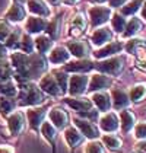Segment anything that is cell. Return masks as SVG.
<instances>
[{
  "label": "cell",
  "mask_w": 146,
  "mask_h": 153,
  "mask_svg": "<svg viewBox=\"0 0 146 153\" xmlns=\"http://www.w3.org/2000/svg\"><path fill=\"white\" fill-rule=\"evenodd\" d=\"M9 61L13 69V74L22 83L31 82L34 77L42 76L47 70V61L42 54L38 53L26 54L22 51H12Z\"/></svg>",
  "instance_id": "6da1fadb"
},
{
  "label": "cell",
  "mask_w": 146,
  "mask_h": 153,
  "mask_svg": "<svg viewBox=\"0 0 146 153\" xmlns=\"http://www.w3.org/2000/svg\"><path fill=\"white\" fill-rule=\"evenodd\" d=\"M16 104L19 106H36L45 102V95L39 89V86L34 82H24L22 86L19 88Z\"/></svg>",
  "instance_id": "7a4b0ae2"
},
{
  "label": "cell",
  "mask_w": 146,
  "mask_h": 153,
  "mask_svg": "<svg viewBox=\"0 0 146 153\" xmlns=\"http://www.w3.org/2000/svg\"><path fill=\"white\" fill-rule=\"evenodd\" d=\"M94 67L107 76H117L121 73L123 67H124V60L117 56H111V57H107V59L95 63Z\"/></svg>",
  "instance_id": "3957f363"
},
{
  "label": "cell",
  "mask_w": 146,
  "mask_h": 153,
  "mask_svg": "<svg viewBox=\"0 0 146 153\" xmlns=\"http://www.w3.org/2000/svg\"><path fill=\"white\" fill-rule=\"evenodd\" d=\"M88 82H89V76H86L85 73H74L67 80L66 92H69L70 96H80L88 91Z\"/></svg>",
  "instance_id": "277c9868"
},
{
  "label": "cell",
  "mask_w": 146,
  "mask_h": 153,
  "mask_svg": "<svg viewBox=\"0 0 146 153\" xmlns=\"http://www.w3.org/2000/svg\"><path fill=\"white\" fill-rule=\"evenodd\" d=\"M88 16H89V22L92 28H98L102 26L110 21L111 18V7L110 6H102V4H97L89 7L88 10Z\"/></svg>",
  "instance_id": "5b68a950"
},
{
  "label": "cell",
  "mask_w": 146,
  "mask_h": 153,
  "mask_svg": "<svg viewBox=\"0 0 146 153\" xmlns=\"http://www.w3.org/2000/svg\"><path fill=\"white\" fill-rule=\"evenodd\" d=\"M45 115H47V109L41 105L28 106L26 112H25V118L29 124V128L34 131H39V127H41L42 121L45 120Z\"/></svg>",
  "instance_id": "8992f818"
},
{
  "label": "cell",
  "mask_w": 146,
  "mask_h": 153,
  "mask_svg": "<svg viewBox=\"0 0 146 153\" xmlns=\"http://www.w3.org/2000/svg\"><path fill=\"white\" fill-rule=\"evenodd\" d=\"M38 86H39V89L45 95H50L53 98H60L63 95L59 83H57V80L53 76V73H44L39 77V80H38Z\"/></svg>",
  "instance_id": "52a82bcc"
},
{
  "label": "cell",
  "mask_w": 146,
  "mask_h": 153,
  "mask_svg": "<svg viewBox=\"0 0 146 153\" xmlns=\"http://www.w3.org/2000/svg\"><path fill=\"white\" fill-rule=\"evenodd\" d=\"M25 114L22 111H13L7 115V120H6V124H7V130L12 136H19L25 128Z\"/></svg>",
  "instance_id": "ba28073f"
},
{
  "label": "cell",
  "mask_w": 146,
  "mask_h": 153,
  "mask_svg": "<svg viewBox=\"0 0 146 153\" xmlns=\"http://www.w3.org/2000/svg\"><path fill=\"white\" fill-rule=\"evenodd\" d=\"M73 124H74L76 128L82 133L83 137L89 139V140H95V139H98V136H99V130L94 126L92 121L85 120V118H80V117H74L73 118Z\"/></svg>",
  "instance_id": "9c48e42d"
},
{
  "label": "cell",
  "mask_w": 146,
  "mask_h": 153,
  "mask_svg": "<svg viewBox=\"0 0 146 153\" xmlns=\"http://www.w3.org/2000/svg\"><path fill=\"white\" fill-rule=\"evenodd\" d=\"M25 19L26 21H25L24 29L29 35H36V34L44 32L47 28V24H48L47 18H41V16H35V15H31Z\"/></svg>",
  "instance_id": "30bf717a"
},
{
  "label": "cell",
  "mask_w": 146,
  "mask_h": 153,
  "mask_svg": "<svg viewBox=\"0 0 146 153\" xmlns=\"http://www.w3.org/2000/svg\"><path fill=\"white\" fill-rule=\"evenodd\" d=\"M99 128L104 133H115L120 128V120L115 112L107 111L99 118Z\"/></svg>",
  "instance_id": "8fae6325"
},
{
  "label": "cell",
  "mask_w": 146,
  "mask_h": 153,
  "mask_svg": "<svg viewBox=\"0 0 146 153\" xmlns=\"http://www.w3.org/2000/svg\"><path fill=\"white\" fill-rule=\"evenodd\" d=\"M47 115H48V121L57 130L66 128L67 124H69V117H67L66 111L63 108H60V106H53L47 112Z\"/></svg>",
  "instance_id": "7c38bea8"
},
{
  "label": "cell",
  "mask_w": 146,
  "mask_h": 153,
  "mask_svg": "<svg viewBox=\"0 0 146 153\" xmlns=\"http://www.w3.org/2000/svg\"><path fill=\"white\" fill-rule=\"evenodd\" d=\"M4 21L6 22H12V24H19L26 18V9L24 7V3H16L13 1L12 6L7 9V12L4 13Z\"/></svg>",
  "instance_id": "4fadbf2b"
},
{
  "label": "cell",
  "mask_w": 146,
  "mask_h": 153,
  "mask_svg": "<svg viewBox=\"0 0 146 153\" xmlns=\"http://www.w3.org/2000/svg\"><path fill=\"white\" fill-rule=\"evenodd\" d=\"M26 9L31 15L41 18H50L51 15V9L45 0H26Z\"/></svg>",
  "instance_id": "5bb4252c"
},
{
  "label": "cell",
  "mask_w": 146,
  "mask_h": 153,
  "mask_svg": "<svg viewBox=\"0 0 146 153\" xmlns=\"http://www.w3.org/2000/svg\"><path fill=\"white\" fill-rule=\"evenodd\" d=\"M123 45L124 44L120 42V41H110L107 44H104L102 47L95 50L94 56H95V59H107V57H111V56H115V54L121 53Z\"/></svg>",
  "instance_id": "9a60e30c"
},
{
  "label": "cell",
  "mask_w": 146,
  "mask_h": 153,
  "mask_svg": "<svg viewBox=\"0 0 146 153\" xmlns=\"http://www.w3.org/2000/svg\"><path fill=\"white\" fill-rule=\"evenodd\" d=\"M110 41H112V31L107 26H98L91 34V42L95 47H102Z\"/></svg>",
  "instance_id": "2e32d148"
},
{
  "label": "cell",
  "mask_w": 146,
  "mask_h": 153,
  "mask_svg": "<svg viewBox=\"0 0 146 153\" xmlns=\"http://www.w3.org/2000/svg\"><path fill=\"white\" fill-rule=\"evenodd\" d=\"M70 60V53L66 47H61V45H57V47H53L48 53V63L53 64V66H60V64H64Z\"/></svg>",
  "instance_id": "e0dca14e"
},
{
  "label": "cell",
  "mask_w": 146,
  "mask_h": 153,
  "mask_svg": "<svg viewBox=\"0 0 146 153\" xmlns=\"http://www.w3.org/2000/svg\"><path fill=\"white\" fill-rule=\"evenodd\" d=\"M111 77L107 76V74H104V73H97V74H94L91 79H89V82H88V91H92V92H97V91H104V89H107L111 86Z\"/></svg>",
  "instance_id": "ac0fdd59"
},
{
  "label": "cell",
  "mask_w": 146,
  "mask_h": 153,
  "mask_svg": "<svg viewBox=\"0 0 146 153\" xmlns=\"http://www.w3.org/2000/svg\"><path fill=\"white\" fill-rule=\"evenodd\" d=\"M91 102L97 106L99 112H107L111 108V96L105 91H97L91 96Z\"/></svg>",
  "instance_id": "d6986e66"
},
{
  "label": "cell",
  "mask_w": 146,
  "mask_h": 153,
  "mask_svg": "<svg viewBox=\"0 0 146 153\" xmlns=\"http://www.w3.org/2000/svg\"><path fill=\"white\" fill-rule=\"evenodd\" d=\"M86 28H88V24H86V18L83 13H76L70 21V25H69V34L72 36H80L82 34H85Z\"/></svg>",
  "instance_id": "ffe728a7"
},
{
  "label": "cell",
  "mask_w": 146,
  "mask_h": 153,
  "mask_svg": "<svg viewBox=\"0 0 146 153\" xmlns=\"http://www.w3.org/2000/svg\"><path fill=\"white\" fill-rule=\"evenodd\" d=\"M92 69H94V63L86 59H77L74 61H67L63 67L64 71H73V73H77V71L85 73V71H89Z\"/></svg>",
  "instance_id": "44dd1931"
},
{
  "label": "cell",
  "mask_w": 146,
  "mask_h": 153,
  "mask_svg": "<svg viewBox=\"0 0 146 153\" xmlns=\"http://www.w3.org/2000/svg\"><path fill=\"white\" fill-rule=\"evenodd\" d=\"M64 104L67 106H70L73 111H77V112H83L91 109L92 102L91 99H86V98H77V96H69V98H64Z\"/></svg>",
  "instance_id": "7402d4cb"
},
{
  "label": "cell",
  "mask_w": 146,
  "mask_h": 153,
  "mask_svg": "<svg viewBox=\"0 0 146 153\" xmlns=\"http://www.w3.org/2000/svg\"><path fill=\"white\" fill-rule=\"evenodd\" d=\"M34 48L38 54H47L50 50L53 48V39L47 34H36L34 38Z\"/></svg>",
  "instance_id": "603a6c76"
},
{
  "label": "cell",
  "mask_w": 146,
  "mask_h": 153,
  "mask_svg": "<svg viewBox=\"0 0 146 153\" xmlns=\"http://www.w3.org/2000/svg\"><path fill=\"white\" fill-rule=\"evenodd\" d=\"M110 96H111V104H112V106L115 109H118V111L127 108V106L132 104L130 99H129V95L126 94L123 89H114Z\"/></svg>",
  "instance_id": "cb8c5ba5"
},
{
  "label": "cell",
  "mask_w": 146,
  "mask_h": 153,
  "mask_svg": "<svg viewBox=\"0 0 146 153\" xmlns=\"http://www.w3.org/2000/svg\"><path fill=\"white\" fill-rule=\"evenodd\" d=\"M64 140L70 147H76L83 143L85 137L76 127H67V128H64Z\"/></svg>",
  "instance_id": "d4e9b609"
},
{
  "label": "cell",
  "mask_w": 146,
  "mask_h": 153,
  "mask_svg": "<svg viewBox=\"0 0 146 153\" xmlns=\"http://www.w3.org/2000/svg\"><path fill=\"white\" fill-rule=\"evenodd\" d=\"M142 26H143V22H142L139 18L132 16V19L126 22V26H124V29H123V32L120 35H121L123 38H132V36H134L136 34H139V31L142 29Z\"/></svg>",
  "instance_id": "484cf974"
},
{
  "label": "cell",
  "mask_w": 146,
  "mask_h": 153,
  "mask_svg": "<svg viewBox=\"0 0 146 153\" xmlns=\"http://www.w3.org/2000/svg\"><path fill=\"white\" fill-rule=\"evenodd\" d=\"M66 48L69 50L70 56L76 57V59H85L86 54H88V45H86L83 41H77V39L69 41Z\"/></svg>",
  "instance_id": "4316f807"
},
{
  "label": "cell",
  "mask_w": 146,
  "mask_h": 153,
  "mask_svg": "<svg viewBox=\"0 0 146 153\" xmlns=\"http://www.w3.org/2000/svg\"><path fill=\"white\" fill-rule=\"evenodd\" d=\"M120 128H121L123 133H129L132 131V128L136 124V117L132 111H127L126 108L124 109H120Z\"/></svg>",
  "instance_id": "83f0119b"
},
{
  "label": "cell",
  "mask_w": 146,
  "mask_h": 153,
  "mask_svg": "<svg viewBox=\"0 0 146 153\" xmlns=\"http://www.w3.org/2000/svg\"><path fill=\"white\" fill-rule=\"evenodd\" d=\"M39 133L51 146H54V141H56V137H57V128L50 121H45V120L42 121V124L39 127Z\"/></svg>",
  "instance_id": "f1b7e54d"
},
{
  "label": "cell",
  "mask_w": 146,
  "mask_h": 153,
  "mask_svg": "<svg viewBox=\"0 0 146 153\" xmlns=\"http://www.w3.org/2000/svg\"><path fill=\"white\" fill-rule=\"evenodd\" d=\"M18 91H19V88L12 77L6 79V80H0V95L9 96V98H16Z\"/></svg>",
  "instance_id": "f546056e"
},
{
  "label": "cell",
  "mask_w": 146,
  "mask_h": 153,
  "mask_svg": "<svg viewBox=\"0 0 146 153\" xmlns=\"http://www.w3.org/2000/svg\"><path fill=\"white\" fill-rule=\"evenodd\" d=\"M16 106H18V104H16V101L13 98L0 95V114L1 115L7 117L10 112H13L16 109Z\"/></svg>",
  "instance_id": "4dcf8cb0"
},
{
  "label": "cell",
  "mask_w": 146,
  "mask_h": 153,
  "mask_svg": "<svg viewBox=\"0 0 146 153\" xmlns=\"http://www.w3.org/2000/svg\"><path fill=\"white\" fill-rule=\"evenodd\" d=\"M146 96V83H137L129 92V99L130 102H140Z\"/></svg>",
  "instance_id": "1f68e13d"
},
{
  "label": "cell",
  "mask_w": 146,
  "mask_h": 153,
  "mask_svg": "<svg viewBox=\"0 0 146 153\" xmlns=\"http://www.w3.org/2000/svg\"><path fill=\"white\" fill-rule=\"evenodd\" d=\"M146 47V41L145 39H142V38H129V41L123 45V48L126 50V53H129V54H136V51L137 50H140V48H145Z\"/></svg>",
  "instance_id": "d6a6232c"
},
{
  "label": "cell",
  "mask_w": 146,
  "mask_h": 153,
  "mask_svg": "<svg viewBox=\"0 0 146 153\" xmlns=\"http://www.w3.org/2000/svg\"><path fill=\"white\" fill-rule=\"evenodd\" d=\"M110 21H111V29L115 31V32H118V34H121L124 26H126V22H127L126 18H124V15H121L120 12L111 13Z\"/></svg>",
  "instance_id": "836d02e7"
},
{
  "label": "cell",
  "mask_w": 146,
  "mask_h": 153,
  "mask_svg": "<svg viewBox=\"0 0 146 153\" xmlns=\"http://www.w3.org/2000/svg\"><path fill=\"white\" fill-rule=\"evenodd\" d=\"M102 144H104L105 147H108L110 150H117V149L121 147L123 143L118 136H115V134H112V133H107V134L102 136Z\"/></svg>",
  "instance_id": "e575fe53"
},
{
  "label": "cell",
  "mask_w": 146,
  "mask_h": 153,
  "mask_svg": "<svg viewBox=\"0 0 146 153\" xmlns=\"http://www.w3.org/2000/svg\"><path fill=\"white\" fill-rule=\"evenodd\" d=\"M19 50L22 53H26V54H32L35 51L34 48V38L25 32L24 35H21V41H19Z\"/></svg>",
  "instance_id": "d590c367"
},
{
  "label": "cell",
  "mask_w": 146,
  "mask_h": 153,
  "mask_svg": "<svg viewBox=\"0 0 146 153\" xmlns=\"http://www.w3.org/2000/svg\"><path fill=\"white\" fill-rule=\"evenodd\" d=\"M60 26H61L60 16H56V18H53L48 24H47V28H45V32H47V35H48L51 39L57 38V36H59V32H60Z\"/></svg>",
  "instance_id": "8d00e7d4"
},
{
  "label": "cell",
  "mask_w": 146,
  "mask_h": 153,
  "mask_svg": "<svg viewBox=\"0 0 146 153\" xmlns=\"http://www.w3.org/2000/svg\"><path fill=\"white\" fill-rule=\"evenodd\" d=\"M19 41H21V32L18 31V29H15L12 31L7 38L4 39V47L7 48V50H12V51H16L18 48H19Z\"/></svg>",
  "instance_id": "74e56055"
},
{
  "label": "cell",
  "mask_w": 146,
  "mask_h": 153,
  "mask_svg": "<svg viewBox=\"0 0 146 153\" xmlns=\"http://www.w3.org/2000/svg\"><path fill=\"white\" fill-rule=\"evenodd\" d=\"M13 76V69L10 66V61L6 59H0V80L10 79Z\"/></svg>",
  "instance_id": "f35d334b"
},
{
  "label": "cell",
  "mask_w": 146,
  "mask_h": 153,
  "mask_svg": "<svg viewBox=\"0 0 146 153\" xmlns=\"http://www.w3.org/2000/svg\"><path fill=\"white\" fill-rule=\"evenodd\" d=\"M140 4H142V0H133V1H129V3H124L121 6V15L124 16H132L140 9Z\"/></svg>",
  "instance_id": "ab89813d"
},
{
  "label": "cell",
  "mask_w": 146,
  "mask_h": 153,
  "mask_svg": "<svg viewBox=\"0 0 146 153\" xmlns=\"http://www.w3.org/2000/svg\"><path fill=\"white\" fill-rule=\"evenodd\" d=\"M53 76H54V79L57 80L59 83V86H60L61 92L63 95L66 94V91H67V80H69V77H67V74H66V71L63 70H54L53 71Z\"/></svg>",
  "instance_id": "60d3db41"
},
{
  "label": "cell",
  "mask_w": 146,
  "mask_h": 153,
  "mask_svg": "<svg viewBox=\"0 0 146 153\" xmlns=\"http://www.w3.org/2000/svg\"><path fill=\"white\" fill-rule=\"evenodd\" d=\"M85 153H104V147L97 139L95 140H89L88 144L85 146Z\"/></svg>",
  "instance_id": "b9f144b4"
},
{
  "label": "cell",
  "mask_w": 146,
  "mask_h": 153,
  "mask_svg": "<svg viewBox=\"0 0 146 153\" xmlns=\"http://www.w3.org/2000/svg\"><path fill=\"white\" fill-rule=\"evenodd\" d=\"M134 56H136V66L146 71V47L137 50Z\"/></svg>",
  "instance_id": "7bdbcfd3"
},
{
  "label": "cell",
  "mask_w": 146,
  "mask_h": 153,
  "mask_svg": "<svg viewBox=\"0 0 146 153\" xmlns=\"http://www.w3.org/2000/svg\"><path fill=\"white\" fill-rule=\"evenodd\" d=\"M134 136L140 140H146V121H142L139 124H134Z\"/></svg>",
  "instance_id": "ee69618b"
},
{
  "label": "cell",
  "mask_w": 146,
  "mask_h": 153,
  "mask_svg": "<svg viewBox=\"0 0 146 153\" xmlns=\"http://www.w3.org/2000/svg\"><path fill=\"white\" fill-rule=\"evenodd\" d=\"M12 32V28L10 25L7 24L6 21H1L0 22V42H4V39L7 38V35Z\"/></svg>",
  "instance_id": "f6af8a7d"
},
{
  "label": "cell",
  "mask_w": 146,
  "mask_h": 153,
  "mask_svg": "<svg viewBox=\"0 0 146 153\" xmlns=\"http://www.w3.org/2000/svg\"><path fill=\"white\" fill-rule=\"evenodd\" d=\"M127 0H108L110 7H121Z\"/></svg>",
  "instance_id": "bcb514c9"
},
{
  "label": "cell",
  "mask_w": 146,
  "mask_h": 153,
  "mask_svg": "<svg viewBox=\"0 0 146 153\" xmlns=\"http://www.w3.org/2000/svg\"><path fill=\"white\" fill-rule=\"evenodd\" d=\"M136 150H139V152H142V153H146V140L139 141V143L136 144Z\"/></svg>",
  "instance_id": "7dc6e473"
},
{
  "label": "cell",
  "mask_w": 146,
  "mask_h": 153,
  "mask_svg": "<svg viewBox=\"0 0 146 153\" xmlns=\"http://www.w3.org/2000/svg\"><path fill=\"white\" fill-rule=\"evenodd\" d=\"M0 153H15V152H13V147L3 144V146H0Z\"/></svg>",
  "instance_id": "c3c4849f"
},
{
  "label": "cell",
  "mask_w": 146,
  "mask_h": 153,
  "mask_svg": "<svg viewBox=\"0 0 146 153\" xmlns=\"http://www.w3.org/2000/svg\"><path fill=\"white\" fill-rule=\"evenodd\" d=\"M7 56V48L4 47L3 42H0V59H4Z\"/></svg>",
  "instance_id": "681fc988"
},
{
  "label": "cell",
  "mask_w": 146,
  "mask_h": 153,
  "mask_svg": "<svg viewBox=\"0 0 146 153\" xmlns=\"http://www.w3.org/2000/svg\"><path fill=\"white\" fill-rule=\"evenodd\" d=\"M140 15H142L143 21L146 22V0L145 1H142V6H140Z\"/></svg>",
  "instance_id": "f907efd6"
},
{
  "label": "cell",
  "mask_w": 146,
  "mask_h": 153,
  "mask_svg": "<svg viewBox=\"0 0 146 153\" xmlns=\"http://www.w3.org/2000/svg\"><path fill=\"white\" fill-rule=\"evenodd\" d=\"M63 0H47V3H48L50 6H59Z\"/></svg>",
  "instance_id": "816d5d0a"
},
{
  "label": "cell",
  "mask_w": 146,
  "mask_h": 153,
  "mask_svg": "<svg viewBox=\"0 0 146 153\" xmlns=\"http://www.w3.org/2000/svg\"><path fill=\"white\" fill-rule=\"evenodd\" d=\"M80 0H63V3L64 4H69V6H73V4H76V3H79Z\"/></svg>",
  "instance_id": "f5cc1de1"
},
{
  "label": "cell",
  "mask_w": 146,
  "mask_h": 153,
  "mask_svg": "<svg viewBox=\"0 0 146 153\" xmlns=\"http://www.w3.org/2000/svg\"><path fill=\"white\" fill-rule=\"evenodd\" d=\"M94 1H97L98 4H99V3H104V1H107V0H94Z\"/></svg>",
  "instance_id": "db71d44e"
},
{
  "label": "cell",
  "mask_w": 146,
  "mask_h": 153,
  "mask_svg": "<svg viewBox=\"0 0 146 153\" xmlns=\"http://www.w3.org/2000/svg\"><path fill=\"white\" fill-rule=\"evenodd\" d=\"M13 1H16V3H25L26 0H13Z\"/></svg>",
  "instance_id": "11a10c76"
},
{
  "label": "cell",
  "mask_w": 146,
  "mask_h": 153,
  "mask_svg": "<svg viewBox=\"0 0 146 153\" xmlns=\"http://www.w3.org/2000/svg\"><path fill=\"white\" fill-rule=\"evenodd\" d=\"M133 153H142V152H139V150H134V152Z\"/></svg>",
  "instance_id": "9f6ffc18"
}]
</instances>
